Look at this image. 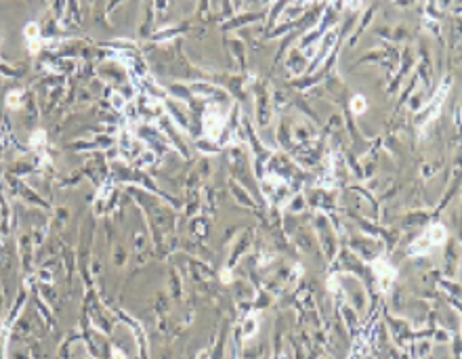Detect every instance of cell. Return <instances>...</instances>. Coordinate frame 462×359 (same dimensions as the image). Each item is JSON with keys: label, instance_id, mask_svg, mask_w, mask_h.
Masks as SVG:
<instances>
[{"label": "cell", "instance_id": "7a4b0ae2", "mask_svg": "<svg viewBox=\"0 0 462 359\" xmlns=\"http://www.w3.org/2000/svg\"><path fill=\"white\" fill-rule=\"evenodd\" d=\"M351 105H353V112H355V114H364V112H366V99H364L362 95L355 97Z\"/></svg>", "mask_w": 462, "mask_h": 359}, {"label": "cell", "instance_id": "6da1fadb", "mask_svg": "<svg viewBox=\"0 0 462 359\" xmlns=\"http://www.w3.org/2000/svg\"><path fill=\"white\" fill-rule=\"evenodd\" d=\"M445 237H447V231L441 223H433L431 227L425 231V235H422L418 242L410 248V252H416V254H427V252L435 246H439L445 242Z\"/></svg>", "mask_w": 462, "mask_h": 359}]
</instances>
